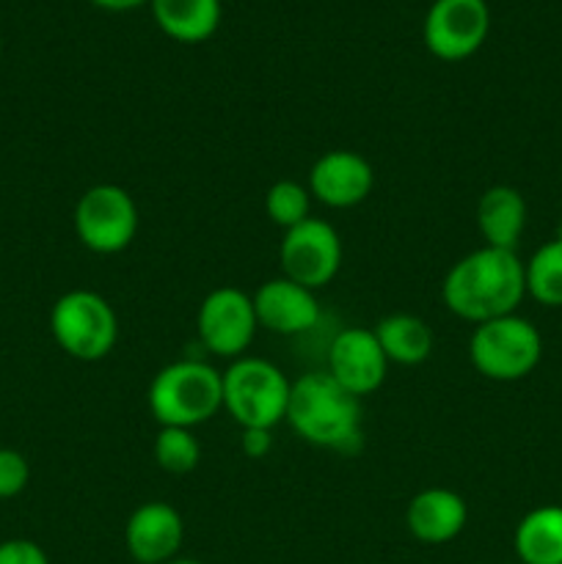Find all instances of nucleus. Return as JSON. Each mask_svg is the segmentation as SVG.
<instances>
[{
    "instance_id": "nucleus-1",
    "label": "nucleus",
    "mask_w": 562,
    "mask_h": 564,
    "mask_svg": "<svg viewBox=\"0 0 562 564\" xmlns=\"http://www.w3.org/2000/svg\"><path fill=\"white\" fill-rule=\"evenodd\" d=\"M444 306L466 323L516 314L527 297L523 262L516 251L483 246L457 259L441 284Z\"/></svg>"
},
{
    "instance_id": "nucleus-2",
    "label": "nucleus",
    "mask_w": 562,
    "mask_h": 564,
    "mask_svg": "<svg viewBox=\"0 0 562 564\" xmlns=\"http://www.w3.org/2000/svg\"><path fill=\"white\" fill-rule=\"evenodd\" d=\"M287 424L320 449L353 452L361 444V400L342 389L325 369L306 372L290 389Z\"/></svg>"
},
{
    "instance_id": "nucleus-3",
    "label": "nucleus",
    "mask_w": 562,
    "mask_h": 564,
    "mask_svg": "<svg viewBox=\"0 0 562 564\" xmlns=\"http://www.w3.org/2000/svg\"><path fill=\"white\" fill-rule=\"evenodd\" d=\"M147 402L160 427L196 430L224 408L220 372L204 361L169 364L149 383Z\"/></svg>"
},
{
    "instance_id": "nucleus-4",
    "label": "nucleus",
    "mask_w": 562,
    "mask_h": 564,
    "mask_svg": "<svg viewBox=\"0 0 562 564\" xmlns=\"http://www.w3.org/2000/svg\"><path fill=\"white\" fill-rule=\"evenodd\" d=\"M224 411L242 430H273L287 419L292 383L275 364L264 358L242 356L220 372Z\"/></svg>"
},
{
    "instance_id": "nucleus-5",
    "label": "nucleus",
    "mask_w": 562,
    "mask_h": 564,
    "mask_svg": "<svg viewBox=\"0 0 562 564\" xmlns=\"http://www.w3.org/2000/svg\"><path fill=\"white\" fill-rule=\"evenodd\" d=\"M543 358L540 330L521 314L474 325L468 339V361L483 378L496 383H516L529 378Z\"/></svg>"
},
{
    "instance_id": "nucleus-6",
    "label": "nucleus",
    "mask_w": 562,
    "mask_h": 564,
    "mask_svg": "<svg viewBox=\"0 0 562 564\" xmlns=\"http://www.w3.org/2000/svg\"><path fill=\"white\" fill-rule=\"evenodd\" d=\"M50 334L66 356L77 361H99L119 339V317L99 292L72 290L53 303Z\"/></svg>"
},
{
    "instance_id": "nucleus-7",
    "label": "nucleus",
    "mask_w": 562,
    "mask_h": 564,
    "mask_svg": "<svg viewBox=\"0 0 562 564\" xmlns=\"http://www.w3.org/2000/svg\"><path fill=\"white\" fill-rule=\"evenodd\" d=\"M75 235L91 253H119L136 240L138 207L136 198L119 185H94L77 198L72 213Z\"/></svg>"
},
{
    "instance_id": "nucleus-8",
    "label": "nucleus",
    "mask_w": 562,
    "mask_h": 564,
    "mask_svg": "<svg viewBox=\"0 0 562 564\" xmlns=\"http://www.w3.org/2000/svg\"><path fill=\"white\" fill-rule=\"evenodd\" d=\"M281 275L303 284L306 290H323L342 268V240L325 220L309 215L303 224L284 231L279 246Z\"/></svg>"
},
{
    "instance_id": "nucleus-9",
    "label": "nucleus",
    "mask_w": 562,
    "mask_h": 564,
    "mask_svg": "<svg viewBox=\"0 0 562 564\" xmlns=\"http://www.w3.org/2000/svg\"><path fill=\"white\" fill-rule=\"evenodd\" d=\"M196 330L213 356L242 358L259 330L251 295L237 286L213 290L198 306Z\"/></svg>"
},
{
    "instance_id": "nucleus-10",
    "label": "nucleus",
    "mask_w": 562,
    "mask_h": 564,
    "mask_svg": "<svg viewBox=\"0 0 562 564\" xmlns=\"http://www.w3.org/2000/svg\"><path fill=\"white\" fill-rule=\"evenodd\" d=\"M490 31L485 0H433L424 17V47L441 61H463L477 53Z\"/></svg>"
},
{
    "instance_id": "nucleus-11",
    "label": "nucleus",
    "mask_w": 562,
    "mask_h": 564,
    "mask_svg": "<svg viewBox=\"0 0 562 564\" xmlns=\"http://www.w3.org/2000/svg\"><path fill=\"white\" fill-rule=\"evenodd\" d=\"M325 372L356 394L358 400L375 394L389 375V358L380 350L375 330L345 328L334 336L328 347V369Z\"/></svg>"
},
{
    "instance_id": "nucleus-12",
    "label": "nucleus",
    "mask_w": 562,
    "mask_h": 564,
    "mask_svg": "<svg viewBox=\"0 0 562 564\" xmlns=\"http://www.w3.org/2000/svg\"><path fill=\"white\" fill-rule=\"evenodd\" d=\"M309 193L331 209H350L367 202L375 187V171L364 154L334 149L314 160L309 171Z\"/></svg>"
},
{
    "instance_id": "nucleus-13",
    "label": "nucleus",
    "mask_w": 562,
    "mask_h": 564,
    "mask_svg": "<svg viewBox=\"0 0 562 564\" xmlns=\"http://www.w3.org/2000/svg\"><path fill=\"white\" fill-rule=\"evenodd\" d=\"M185 540L182 516L165 501H147L127 518L125 545L138 564H169Z\"/></svg>"
},
{
    "instance_id": "nucleus-14",
    "label": "nucleus",
    "mask_w": 562,
    "mask_h": 564,
    "mask_svg": "<svg viewBox=\"0 0 562 564\" xmlns=\"http://www.w3.org/2000/svg\"><path fill=\"white\" fill-rule=\"evenodd\" d=\"M251 301L259 328L275 336H301L320 323V303L314 290L295 284L287 275L264 281Z\"/></svg>"
},
{
    "instance_id": "nucleus-15",
    "label": "nucleus",
    "mask_w": 562,
    "mask_h": 564,
    "mask_svg": "<svg viewBox=\"0 0 562 564\" xmlns=\"http://www.w3.org/2000/svg\"><path fill=\"white\" fill-rule=\"evenodd\" d=\"M468 507L461 494L450 488L419 490L406 510V527L413 540L424 545L452 543L466 529Z\"/></svg>"
},
{
    "instance_id": "nucleus-16",
    "label": "nucleus",
    "mask_w": 562,
    "mask_h": 564,
    "mask_svg": "<svg viewBox=\"0 0 562 564\" xmlns=\"http://www.w3.org/2000/svg\"><path fill=\"white\" fill-rule=\"evenodd\" d=\"M477 229L485 246L516 251L527 229V198L510 185H494L477 202Z\"/></svg>"
},
{
    "instance_id": "nucleus-17",
    "label": "nucleus",
    "mask_w": 562,
    "mask_h": 564,
    "mask_svg": "<svg viewBox=\"0 0 562 564\" xmlns=\"http://www.w3.org/2000/svg\"><path fill=\"white\" fill-rule=\"evenodd\" d=\"M512 549L521 564H562V507L543 505L518 521Z\"/></svg>"
},
{
    "instance_id": "nucleus-18",
    "label": "nucleus",
    "mask_w": 562,
    "mask_h": 564,
    "mask_svg": "<svg viewBox=\"0 0 562 564\" xmlns=\"http://www.w3.org/2000/svg\"><path fill=\"white\" fill-rule=\"evenodd\" d=\"M154 22L182 44L207 42L220 25V0H152Z\"/></svg>"
},
{
    "instance_id": "nucleus-19",
    "label": "nucleus",
    "mask_w": 562,
    "mask_h": 564,
    "mask_svg": "<svg viewBox=\"0 0 562 564\" xmlns=\"http://www.w3.org/2000/svg\"><path fill=\"white\" fill-rule=\"evenodd\" d=\"M372 330L378 336L380 350L386 352L389 364L417 367V364L428 361L430 352H433V330L417 314H389Z\"/></svg>"
},
{
    "instance_id": "nucleus-20",
    "label": "nucleus",
    "mask_w": 562,
    "mask_h": 564,
    "mask_svg": "<svg viewBox=\"0 0 562 564\" xmlns=\"http://www.w3.org/2000/svg\"><path fill=\"white\" fill-rule=\"evenodd\" d=\"M527 295L540 306L562 308V237L543 242L532 257L523 262Z\"/></svg>"
},
{
    "instance_id": "nucleus-21",
    "label": "nucleus",
    "mask_w": 562,
    "mask_h": 564,
    "mask_svg": "<svg viewBox=\"0 0 562 564\" xmlns=\"http://www.w3.org/2000/svg\"><path fill=\"white\" fill-rule=\"evenodd\" d=\"M154 463L163 468L165 474H191L202 460V446H198L193 430L185 427H160L154 435Z\"/></svg>"
},
{
    "instance_id": "nucleus-22",
    "label": "nucleus",
    "mask_w": 562,
    "mask_h": 564,
    "mask_svg": "<svg viewBox=\"0 0 562 564\" xmlns=\"http://www.w3.org/2000/svg\"><path fill=\"white\" fill-rule=\"evenodd\" d=\"M309 207H312V193L295 180L273 182L264 193V213H268L270 224L284 231L303 224L309 218Z\"/></svg>"
},
{
    "instance_id": "nucleus-23",
    "label": "nucleus",
    "mask_w": 562,
    "mask_h": 564,
    "mask_svg": "<svg viewBox=\"0 0 562 564\" xmlns=\"http://www.w3.org/2000/svg\"><path fill=\"white\" fill-rule=\"evenodd\" d=\"M31 482V466L17 449H0V501L14 499Z\"/></svg>"
},
{
    "instance_id": "nucleus-24",
    "label": "nucleus",
    "mask_w": 562,
    "mask_h": 564,
    "mask_svg": "<svg viewBox=\"0 0 562 564\" xmlns=\"http://www.w3.org/2000/svg\"><path fill=\"white\" fill-rule=\"evenodd\" d=\"M0 564H50V560L42 545L17 538L0 543Z\"/></svg>"
},
{
    "instance_id": "nucleus-25",
    "label": "nucleus",
    "mask_w": 562,
    "mask_h": 564,
    "mask_svg": "<svg viewBox=\"0 0 562 564\" xmlns=\"http://www.w3.org/2000/svg\"><path fill=\"white\" fill-rule=\"evenodd\" d=\"M270 433H273V430H242V455L251 457V460H262L270 452V446H273V435Z\"/></svg>"
},
{
    "instance_id": "nucleus-26",
    "label": "nucleus",
    "mask_w": 562,
    "mask_h": 564,
    "mask_svg": "<svg viewBox=\"0 0 562 564\" xmlns=\"http://www.w3.org/2000/svg\"><path fill=\"white\" fill-rule=\"evenodd\" d=\"M91 3H97L99 9H108V11H130L143 3H152V0H91Z\"/></svg>"
},
{
    "instance_id": "nucleus-27",
    "label": "nucleus",
    "mask_w": 562,
    "mask_h": 564,
    "mask_svg": "<svg viewBox=\"0 0 562 564\" xmlns=\"http://www.w3.org/2000/svg\"><path fill=\"white\" fill-rule=\"evenodd\" d=\"M169 564H204V562H198V560H182V556H176V560H171Z\"/></svg>"
},
{
    "instance_id": "nucleus-28",
    "label": "nucleus",
    "mask_w": 562,
    "mask_h": 564,
    "mask_svg": "<svg viewBox=\"0 0 562 564\" xmlns=\"http://www.w3.org/2000/svg\"><path fill=\"white\" fill-rule=\"evenodd\" d=\"M560 237H562V226H560Z\"/></svg>"
},
{
    "instance_id": "nucleus-29",
    "label": "nucleus",
    "mask_w": 562,
    "mask_h": 564,
    "mask_svg": "<svg viewBox=\"0 0 562 564\" xmlns=\"http://www.w3.org/2000/svg\"><path fill=\"white\" fill-rule=\"evenodd\" d=\"M516 564H521V562H516Z\"/></svg>"
}]
</instances>
